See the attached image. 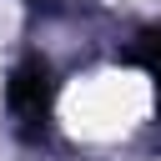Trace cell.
Returning a JSON list of instances; mask_svg holds the SVG:
<instances>
[{
	"label": "cell",
	"mask_w": 161,
	"mask_h": 161,
	"mask_svg": "<svg viewBox=\"0 0 161 161\" xmlns=\"http://www.w3.org/2000/svg\"><path fill=\"white\" fill-rule=\"evenodd\" d=\"M5 106H10V121L20 136H40L45 131V106H50V70L40 55H25L15 70H10V86H5Z\"/></svg>",
	"instance_id": "cell-1"
}]
</instances>
